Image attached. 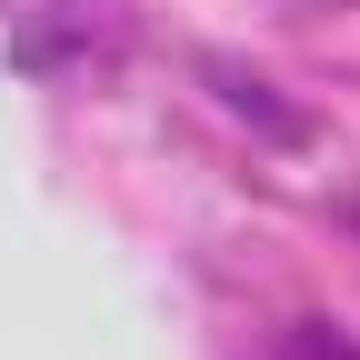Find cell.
<instances>
[{"label":"cell","mask_w":360,"mask_h":360,"mask_svg":"<svg viewBox=\"0 0 360 360\" xmlns=\"http://www.w3.org/2000/svg\"><path fill=\"white\" fill-rule=\"evenodd\" d=\"M210 70V90H220V110H231V120H250V130H270V141H281V150H300L310 141V120L281 101V90H270L260 70H240V60H200Z\"/></svg>","instance_id":"1"}]
</instances>
